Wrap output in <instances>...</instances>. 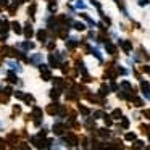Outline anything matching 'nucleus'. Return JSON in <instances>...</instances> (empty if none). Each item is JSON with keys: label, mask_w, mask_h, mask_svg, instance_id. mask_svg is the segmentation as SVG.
Masks as SVG:
<instances>
[{"label": "nucleus", "mask_w": 150, "mask_h": 150, "mask_svg": "<svg viewBox=\"0 0 150 150\" xmlns=\"http://www.w3.org/2000/svg\"><path fill=\"white\" fill-rule=\"evenodd\" d=\"M62 139L65 142V147H68V149H79V134L74 129H68L62 136Z\"/></svg>", "instance_id": "f257e3e1"}, {"label": "nucleus", "mask_w": 150, "mask_h": 150, "mask_svg": "<svg viewBox=\"0 0 150 150\" xmlns=\"http://www.w3.org/2000/svg\"><path fill=\"white\" fill-rule=\"evenodd\" d=\"M31 121H33L34 127H42L44 124V110L37 105H33V110H31Z\"/></svg>", "instance_id": "f03ea898"}, {"label": "nucleus", "mask_w": 150, "mask_h": 150, "mask_svg": "<svg viewBox=\"0 0 150 150\" xmlns=\"http://www.w3.org/2000/svg\"><path fill=\"white\" fill-rule=\"evenodd\" d=\"M116 44H118V47H120V50L124 53V55H131V53L134 52V42L131 39H123V37H118V40H116Z\"/></svg>", "instance_id": "7ed1b4c3"}, {"label": "nucleus", "mask_w": 150, "mask_h": 150, "mask_svg": "<svg viewBox=\"0 0 150 150\" xmlns=\"http://www.w3.org/2000/svg\"><path fill=\"white\" fill-rule=\"evenodd\" d=\"M65 47L69 53H74L78 49H81V40H79V37L76 36V34H71V36L65 40Z\"/></svg>", "instance_id": "20e7f679"}, {"label": "nucleus", "mask_w": 150, "mask_h": 150, "mask_svg": "<svg viewBox=\"0 0 150 150\" xmlns=\"http://www.w3.org/2000/svg\"><path fill=\"white\" fill-rule=\"evenodd\" d=\"M95 132H97V136L100 137L102 140H111L115 137L113 134V127H107V126H97V129H95Z\"/></svg>", "instance_id": "39448f33"}, {"label": "nucleus", "mask_w": 150, "mask_h": 150, "mask_svg": "<svg viewBox=\"0 0 150 150\" xmlns=\"http://www.w3.org/2000/svg\"><path fill=\"white\" fill-rule=\"evenodd\" d=\"M118 78H120V76H118L116 66H107L103 74H102V79H103V81H116Z\"/></svg>", "instance_id": "423d86ee"}, {"label": "nucleus", "mask_w": 150, "mask_h": 150, "mask_svg": "<svg viewBox=\"0 0 150 150\" xmlns=\"http://www.w3.org/2000/svg\"><path fill=\"white\" fill-rule=\"evenodd\" d=\"M68 131V127H66V124H65V121H57L55 120V123H53V126H52V132H53V136L55 137H62L63 134Z\"/></svg>", "instance_id": "0eeeda50"}, {"label": "nucleus", "mask_w": 150, "mask_h": 150, "mask_svg": "<svg viewBox=\"0 0 150 150\" xmlns=\"http://www.w3.org/2000/svg\"><path fill=\"white\" fill-rule=\"evenodd\" d=\"M33 23L34 21L31 20H28V21H24V24H23V36H24V39H33L34 36H36V31H34V28H33Z\"/></svg>", "instance_id": "6e6552de"}, {"label": "nucleus", "mask_w": 150, "mask_h": 150, "mask_svg": "<svg viewBox=\"0 0 150 150\" xmlns=\"http://www.w3.org/2000/svg\"><path fill=\"white\" fill-rule=\"evenodd\" d=\"M5 139H7V142H8V147H18L20 145L21 134L18 132V131H11V132H8L7 136H5Z\"/></svg>", "instance_id": "1a4fd4ad"}, {"label": "nucleus", "mask_w": 150, "mask_h": 150, "mask_svg": "<svg viewBox=\"0 0 150 150\" xmlns=\"http://www.w3.org/2000/svg\"><path fill=\"white\" fill-rule=\"evenodd\" d=\"M82 129H84L86 132H92V131H95L97 129V121H95L92 116L82 118Z\"/></svg>", "instance_id": "9d476101"}, {"label": "nucleus", "mask_w": 150, "mask_h": 150, "mask_svg": "<svg viewBox=\"0 0 150 150\" xmlns=\"http://www.w3.org/2000/svg\"><path fill=\"white\" fill-rule=\"evenodd\" d=\"M139 91L140 94L144 95L147 102H150V81H145V79H140L139 81Z\"/></svg>", "instance_id": "9b49d317"}, {"label": "nucleus", "mask_w": 150, "mask_h": 150, "mask_svg": "<svg viewBox=\"0 0 150 150\" xmlns=\"http://www.w3.org/2000/svg\"><path fill=\"white\" fill-rule=\"evenodd\" d=\"M82 98H86V102H87V103H91V105H97L98 107V94L97 92H92L91 89H87V91L84 92V94H82Z\"/></svg>", "instance_id": "f8f14e48"}, {"label": "nucleus", "mask_w": 150, "mask_h": 150, "mask_svg": "<svg viewBox=\"0 0 150 150\" xmlns=\"http://www.w3.org/2000/svg\"><path fill=\"white\" fill-rule=\"evenodd\" d=\"M103 49H105V52H107V55L118 57V50H120V47H118V44L115 42V40H108V42L103 45Z\"/></svg>", "instance_id": "ddd939ff"}, {"label": "nucleus", "mask_w": 150, "mask_h": 150, "mask_svg": "<svg viewBox=\"0 0 150 150\" xmlns=\"http://www.w3.org/2000/svg\"><path fill=\"white\" fill-rule=\"evenodd\" d=\"M78 16L81 18V20L84 21V23L87 24L89 28H95V29H97V21H95L94 18H92L91 15H89V13H86V10L79 11V13H78Z\"/></svg>", "instance_id": "4468645a"}, {"label": "nucleus", "mask_w": 150, "mask_h": 150, "mask_svg": "<svg viewBox=\"0 0 150 150\" xmlns=\"http://www.w3.org/2000/svg\"><path fill=\"white\" fill-rule=\"evenodd\" d=\"M98 94V100H100V97H108V95L111 94V89H110V84H108V81L107 82H100L98 84V89L95 91Z\"/></svg>", "instance_id": "2eb2a0df"}, {"label": "nucleus", "mask_w": 150, "mask_h": 150, "mask_svg": "<svg viewBox=\"0 0 150 150\" xmlns=\"http://www.w3.org/2000/svg\"><path fill=\"white\" fill-rule=\"evenodd\" d=\"M18 81H20V79H18V73L15 71V69L10 68V69H7V71H5V82H7V84L16 86Z\"/></svg>", "instance_id": "dca6fc26"}, {"label": "nucleus", "mask_w": 150, "mask_h": 150, "mask_svg": "<svg viewBox=\"0 0 150 150\" xmlns=\"http://www.w3.org/2000/svg\"><path fill=\"white\" fill-rule=\"evenodd\" d=\"M60 105H62L60 102H53V100H52V102H50V103L45 107V113L49 115V116H53V118H55L57 115H58Z\"/></svg>", "instance_id": "f3484780"}, {"label": "nucleus", "mask_w": 150, "mask_h": 150, "mask_svg": "<svg viewBox=\"0 0 150 150\" xmlns=\"http://www.w3.org/2000/svg\"><path fill=\"white\" fill-rule=\"evenodd\" d=\"M36 39L39 40L40 44H45L47 40L50 39L49 29H47V28H40V29H37V31H36Z\"/></svg>", "instance_id": "a211bd4d"}, {"label": "nucleus", "mask_w": 150, "mask_h": 150, "mask_svg": "<svg viewBox=\"0 0 150 150\" xmlns=\"http://www.w3.org/2000/svg\"><path fill=\"white\" fill-rule=\"evenodd\" d=\"M16 47L21 50H24V52H31V50H34L37 45H36V42H33L31 39H24L23 42H18Z\"/></svg>", "instance_id": "6ab92c4d"}, {"label": "nucleus", "mask_w": 150, "mask_h": 150, "mask_svg": "<svg viewBox=\"0 0 150 150\" xmlns=\"http://www.w3.org/2000/svg\"><path fill=\"white\" fill-rule=\"evenodd\" d=\"M78 111H79V115H81L82 118H86V116H91V113H92V108L89 107V105L82 103V102L79 100V102H78Z\"/></svg>", "instance_id": "aec40b11"}, {"label": "nucleus", "mask_w": 150, "mask_h": 150, "mask_svg": "<svg viewBox=\"0 0 150 150\" xmlns=\"http://www.w3.org/2000/svg\"><path fill=\"white\" fill-rule=\"evenodd\" d=\"M63 95V91L58 87H55V86H52V89L49 91V98L53 102H60V97Z\"/></svg>", "instance_id": "412c9836"}, {"label": "nucleus", "mask_w": 150, "mask_h": 150, "mask_svg": "<svg viewBox=\"0 0 150 150\" xmlns=\"http://www.w3.org/2000/svg\"><path fill=\"white\" fill-rule=\"evenodd\" d=\"M5 65L8 66V68H11V69H15L16 73H23V65H21L20 62H13V60H10V58H5Z\"/></svg>", "instance_id": "4be33fe9"}, {"label": "nucleus", "mask_w": 150, "mask_h": 150, "mask_svg": "<svg viewBox=\"0 0 150 150\" xmlns=\"http://www.w3.org/2000/svg\"><path fill=\"white\" fill-rule=\"evenodd\" d=\"M107 113H108V111L105 110L103 107H97V108H95V110H92L91 116L94 118L95 121H98V120H103V116H105V115H107Z\"/></svg>", "instance_id": "5701e85b"}, {"label": "nucleus", "mask_w": 150, "mask_h": 150, "mask_svg": "<svg viewBox=\"0 0 150 150\" xmlns=\"http://www.w3.org/2000/svg\"><path fill=\"white\" fill-rule=\"evenodd\" d=\"M137 137H139V134H137V132H134V131L127 129V131H124V134H123V137H121V139H123L124 142H131V144H132L134 140L137 139Z\"/></svg>", "instance_id": "b1692460"}, {"label": "nucleus", "mask_w": 150, "mask_h": 150, "mask_svg": "<svg viewBox=\"0 0 150 150\" xmlns=\"http://www.w3.org/2000/svg\"><path fill=\"white\" fill-rule=\"evenodd\" d=\"M44 62V55L42 53H33V55L29 57V65H33V66H39L40 63Z\"/></svg>", "instance_id": "393cba45"}, {"label": "nucleus", "mask_w": 150, "mask_h": 150, "mask_svg": "<svg viewBox=\"0 0 150 150\" xmlns=\"http://www.w3.org/2000/svg\"><path fill=\"white\" fill-rule=\"evenodd\" d=\"M28 16L31 18L33 21H36V13H37V2H31L29 5H28V10H26Z\"/></svg>", "instance_id": "a878e982"}, {"label": "nucleus", "mask_w": 150, "mask_h": 150, "mask_svg": "<svg viewBox=\"0 0 150 150\" xmlns=\"http://www.w3.org/2000/svg\"><path fill=\"white\" fill-rule=\"evenodd\" d=\"M92 57H95V60H97V63H98L100 66H103V65H105V58H103V55H102L100 49H98L97 45L94 47V50H92Z\"/></svg>", "instance_id": "bb28decb"}, {"label": "nucleus", "mask_w": 150, "mask_h": 150, "mask_svg": "<svg viewBox=\"0 0 150 150\" xmlns=\"http://www.w3.org/2000/svg\"><path fill=\"white\" fill-rule=\"evenodd\" d=\"M11 31H13L16 36H23V24L18 20H13L11 21Z\"/></svg>", "instance_id": "cd10ccee"}, {"label": "nucleus", "mask_w": 150, "mask_h": 150, "mask_svg": "<svg viewBox=\"0 0 150 150\" xmlns=\"http://www.w3.org/2000/svg\"><path fill=\"white\" fill-rule=\"evenodd\" d=\"M52 78H53V74H52V68H44V69H40V79L42 81H52Z\"/></svg>", "instance_id": "c85d7f7f"}, {"label": "nucleus", "mask_w": 150, "mask_h": 150, "mask_svg": "<svg viewBox=\"0 0 150 150\" xmlns=\"http://www.w3.org/2000/svg\"><path fill=\"white\" fill-rule=\"evenodd\" d=\"M110 115H111V118H113L115 121H120L121 118L124 116V111H123V108H120V107H116V108H111V111H110Z\"/></svg>", "instance_id": "c756f323"}, {"label": "nucleus", "mask_w": 150, "mask_h": 150, "mask_svg": "<svg viewBox=\"0 0 150 150\" xmlns=\"http://www.w3.org/2000/svg\"><path fill=\"white\" fill-rule=\"evenodd\" d=\"M20 2H18V0H13V4H10L7 7V13L10 15V16H15V15L18 13V7H20Z\"/></svg>", "instance_id": "7c9ffc66"}, {"label": "nucleus", "mask_w": 150, "mask_h": 150, "mask_svg": "<svg viewBox=\"0 0 150 150\" xmlns=\"http://www.w3.org/2000/svg\"><path fill=\"white\" fill-rule=\"evenodd\" d=\"M116 126H120L123 131H127V129H131V120L126 116V115H124V116L121 118L120 121H118V124H116Z\"/></svg>", "instance_id": "2f4dec72"}, {"label": "nucleus", "mask_w": 150, "mask_h": 150, "mask_svg": "<svg viewBox=\"0 0 150 150\" xmlns=\"http://www.w3.org/2000/svg\"><path fill=\"white\" fill-rule=\"evenodd\" d=\"M79 147L81 149H92L91 147V136H79Z\"/></svg>", "instance_id": "473e14b6"}, {"label": "nucleus", "mask_w": 150, "mask_h": 150, "mask_svg": "<svg viewBox=\"0 0 150 150\" xmlns=\"http://www.w3.org/2000/svg\"><path fill=\"white\" fill-rule=\"evenodd\" d=\"M73 29L78 31V33H86V31H87V24H86L84 21H76L74 20V23H73Z\"/></svg>", "instance_id": "72a5a7b5"}, {"label": "nucleus", "mask_w": 150, "mask_h": 150, "mask_svg": "<svg viewBox=\"0 0 150 150\" xmlns=\"http://www.w3.org/2000/svg\"><path fill=\"white\" fill-rule=\"evenodd\" d=\"M132 107L134 108H139V110H140V108H144V107H145V98H142L139 94H137L136 97H134V100H132Z\"/></svg>", "instance_id": "f704fd0d"}, {"label": "nucleus", "mask_w": 150, "mask_h": 150, "mask_svg": "<svg viewBox=\"0 0 150 150\" xmlns=\"http://www.w3.org/2000/svg\"><path fill=\"white\" fill-rule=\"evenodd\" d=\"M44 49L49 50V52H53V50H57V39H53V37H50L49 40H47L45 44H42Z\"/></svg>", "instance_id": "c9c22d12"}, {"label": "nucleus", "mask_w": 150, "mask_h": 150, "mask_svg": "<svg viewBox=\"0 0 150 150\" xmlns=\"http://www.w3.org/2000/svg\"><path fill=\"white\" fill-rule=\"evenodd\" d=\"M116 71H118V76H120V78H126V76H129L131 69L127 68V66L118 65V66H116Z\"/></svg>", "instance_id": "e433bc0d"}, {"label": "nucleus", "mask_w": 150, "mask_h": 150, "mask_svg": "<svg viewBox=\"0 0 150 150\" xmlns=\"http://www.w3.org/2000/svg\"><path fill=\"white\" fill-rule=\"evenodd\" d=\"M11 111H13V113H11V120H15V118L16 116H21V115H23V107H21L20 103H15L13 105V108H11Z\"/></svg>", "instance_id": "4c0bfd02"}, {"label": "nucleus", "mask_w": 150, "mask_h": 150, "mask_svg": "<svg viewBox=\"0 0 150 150\" xmlns=\"http://www.w3.org/2000/svg\"><path fill=\"white\" fill-rule=\"evenodd\" d=\"M137 50L140 52V55H142V58H144V63H150V53L147 52V49L144 45H139L137 47Z\"/></svg>", "instance_id": "58836bf2"}, {"label": "nucleus", "mask_w": 150, "mask_h": 150, "mask_svg": "<svg viewBox=\"0 0 150 150\" xmlns=\"http://www.w3.org/2000/svg\"><path fill=\"white\" fill-rule=\"evenodd\" d=\"M103 126H107V127H115V120L111 118V115H110V111H108L107 115L103 116Z\"/></svg>", "instance_id": "ea45409f"}, {"label": "nucleus", "mask_w": 150, "mask_h": 150, "mask_svg": "<svg viewBox=\"0 0 150 150\" xmlns=\"http://www.w3.org/2000/svg\"><path fill=\"white\" fill-rule=\"evenodd\" d=\"M23 102H24V105H28V107H33V105H36V97H34L33 94H24Z\"/></svg>", "instance_id": "a19ab883"}, {"label": "nucleus", "mask_w": 150, "mask_h": 150, "mask_svg": "<svg viewBox=\"0 0 150 150\" xmlns=\"http://www.w3.org/2000/svg\"><path fill=\"white\" fill-rule=\"evenodd\" d=\"M47 11L52 15H57V11H58V2H49L47 4Z\"/></svg>", "instance_id": "79ce46f5"}, {"label": "nucleus", "mask_w": 150, "mask_h": 150, "mask_svg": "<svg viewBox=\"0 0 150 150\" xmlns=\"http://www.w3.org/2000/svg\"><path fill=\"white\" fill-rule=\"evenodd\" d=\"M120 89H124V91H132V89H136V87H134L127 79H121V81H120Z\"/></svg>", "instance_id": "37998d69"}, {"label": "nucleus", "mask_w": 150, "mask_h": 150, "mask_svg": "<svg viewBox=\"0 0 150 150\" xmlns=\"http://www.w3.org/2000/svg\"><path fill=\"white\" fill-rule=\"evenodd\" d=\"M74 7L78 11H82V10H87V4H86L84 0H74Z\"/></svg>", "instance_id": "c03bdc74"}, {"label": "nucleus", "mask_w": 150, "mask_h": 150, "mask_svg": "<svg viewBox=\"0 0 150 150\" xmlns=\"http://www.w3.org/2000/svg\"><path fill=\"white\" fill-rule=\"evenodd\" d=\"M139 69H140L142 74H145V76H149V78H150V63H140Z\"/></svg>", "instance_id": "a18cd8bd"}, {"label": "nucleus", "mask_w": 150, "mask_h": 150, "mask_svg": "<svg viewBox=\"0 0 150 150\" xmlns=\"http://www.w3.org/2000/svg\"><path fill=\"white\" fill-rule=\"evenodd\" d=\"M13 84H8V86H5V87H2V92H0V94H5V95H13Z\"/></svg>", "instance_id": "49530a36"}, {"label": "nucleus", "mask_w": 150, "mask_h": 150, "mask_svg": "<svg viewBox=\"0 0 150 150\" xmlns=\"http://www.w3.org/2000/svg\"><path fill=\"white\" fill-rule=\"evenodd\" d=\"M100 20H102V21H103V23H105V24H107V26H108V28H111V26H113V18H111V16H110V15H107V13H105V15H103V16H102V18H100Z\"/></svg>", "instance_id": "de8ad7c7"}, {"label": "nucleus", "mask_w": 150, "mask_h": 150, "mask_svg": "<svg viewBox=\"0 0 150 150\" xmlns=\"http://www.w3.org/2000/svg\"><path fill=\"white\" fill-rule=\"evenodd\" d=\"M108 84H110L111 94H116V92L120 91V82H116V81H108Z\"/></svg>", "instance_id": "09e8293b"}, {"label": "nucleus", "mask_w": 150, "mask_h": 150, "mask_svg": "<svg viewBox=\"0 0 150 150\" xmlns=\"http://www.w3.org/2000/svg\"><path fill=\"white\" fill-rule=\"evenodd\" d=\"M49 132H50V129L47 126H42V127H39V132H37V136L39 137H47L49 136Z\"/></svg>", "instance_id": "8fccbe9b"}, {"label": "nucleus", "mask_w": 150, "mask_h": 150, "mask_svg": "<svg viewBox=\"0 0 150 150\" xmlns=\"http://www.w3.org/2000/svg\"><path fill=\"white\" fill-rule=\"evenodd\" d=\"M66 10H68V13L69 15H73V16H74L76 15V7H74V4H71V2H68V4H66Z\"/></svg>", "instance_id": "3c124183"}, {"label": "nucleus", "mask_w": 150, "mask_h": 150, "mask_svg": "<svg viewBox=\"0 0 150 150\" xmlns=\"http://www.w3.org/2000/svg\"><path fill=\"white\" fill-rule=\"evenodd\" d=\"M131 147H134V149H136V147H147V142H144V140H140L139 137H137V139L131 144Z\"/></svg>", "instance_id": "603ef678"}, {"label": "nucleus", "mask_w": 150, "mask_h": 150, "mask_svg": "<svg viewBox=\"0 0 150 150\" xmlns=\"http://www.w3.org/2000/svg\"><path fill=\"white\" fill-rule=\"evenodd\" d=\"M13 97L16 98L18 102H23V98H24V92H23V91H15V92H13Z\"/></svg>", "instance_id": "864d4df0"}, {"label": "nucleus", "mask_w": 150, "mask_h": 150, "mask_svg": "<svg viewBox=\"0 0 150 150\" xmlns=\"http://www.w3.org/2000/svg\"><path fill=\"white\" fill-rule=\"evenodd\" d=\"M140 113H142V116L145 118L147 121H150V108H140Z\"/></svg>", "instance_id": "5fc2aeb1"}, {"label": "nucleus", "mask_w": 150, "mask_h": 150, "mask_svg": "<svg viewBox=\"0 0 150 150\" xmlns=\"http://www.w3.org/2000/svg\"><path fill=\"white\" fill-rule=\"evenodd\" d=\"M0 103H2V105H8V103H10V95L0 94Z\"/></svg>", "instance_id": "6e6d98bb"}, {"label": "nucleus", "mask_w": 150, "mask_h": 150, "mask_svg": "<svg viewBox=\"0 0 150 150\" xmlns=\"http://www.w3.org/2000/svg\"><path fill=\"white\" fill-rule=\"evenodd\" d=\"M7 147H8L7 139H5V137H0V149L4 150V149H7Z\"/></svg>", "instance_id": "4d7b16f0"}, {"label": "nucleus", "mask_w": 150, "mask_h": 150, "mask_svg": "<svg viewBox=\"0 0 150 150\" xmlns=\"http://www.w3.org/2000/svg\"><path fill=\"white\" fill-rule=\"evenodd\" d=\"M132 118H134V120H137V121H140L144 116H142V113H140V111H137V108H136V111L132 113Z\"/></svg>", "instance_id": "13d9d810"}, {"label": "nucleus", "mask_w": 150, "mask_h": 150, "mask_svg": "<svg viewBox=\"0 0 150 150\" xmlns=\"http://www.w3.org/2000/svg\"><path fill=\"white\" fill-rule=\"evenodd\" d=\"M89 4H91L92 7H94V8H98V7H103V5H102L100 2H98V0H89Z\"/></svg>", "instance_id": "bf43d9fd"}, {"label": "nucleus", "mask_w": 150, "mask_h": 150, "mask_svg": "<svg viewBox=\"0 0 150 150\" xmlns=\"http://www.w3.org/2000/svg\"><path fill=\"white\" fill-rule=\"evenodd\" d=\"M137 5L139 7H147V5H150V0H137Z\"/></svg>", "instance_id": "052dcab7"}, {"label": "nucleus", "mask_w": 150, "mask_h": 150, "mask_svg": "<svg viewBox=\"0 0 150 150\" xmlns=\"http://www.w3.org/2000/svg\"><path fill=\"white\" fill-rule=\"evenodd\" d=\"M95 11L98 13V16H100V18L105 15V11H103V7H98V8H95Z\"/></svg>", "instance_id": "680f3d73"}, {"label": "nucleus", "mask_w": 150, "mask_h": 150, "mask_svg": "<svg viewBox=\"0 0 150 150\" xmlns=\"http://www.w3.org/2000/svg\"><path fill=\"white\" fill-rule=\"evenodd\" d=\"M120 29H121V31H129V28H127L124 23H120Z\"/></svg>", "instance_id": "e2e57ef3"}, {"label": "nucleus", "mask_w": 150, "mask_h": 150, "mask_svg": "<svg viewBox=\"0 0 150 150\" xmlns=\"http://www.w3.org/2000/svg\"><path fill=\"white\" fill-rule=\"evenodd\" d=\"M47 4H49V2H58V0H45Z\"/></svg>", "instance_id": "0e129e2a"}, {"label": "nucleus", "mask_w": 150, "mask_h": 150, "mask_svg": "<svg viewBox=\"0 0 150 150\" xmlns=\"http://www.w3.org/2000/svg\"><path fill=\"white\" fill-rule=\"evenodd\" d=\"M69 2H74V0H69Z\"/></svg>", "instance_id": "69168bd1"}]
</instances>
